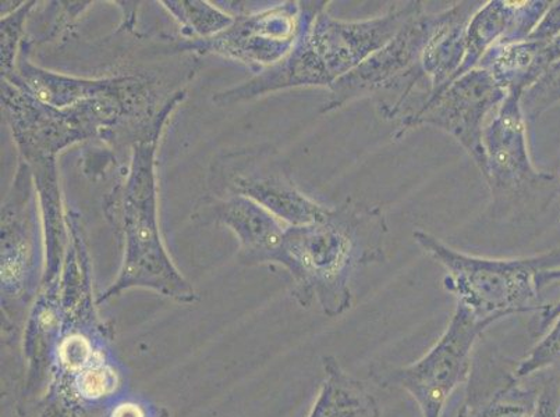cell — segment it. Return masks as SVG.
Returning a JSON list of instances; mask_svg holds the SVG:
<instances>
[{"label": "cell", "instance_id": "e0dca14e", "mask_svg": "<svg viewBox=\"0 0 560 417\" xmlns=\"http://www.w3.org/2000/svg\"><path fill=\"white\" fill-rule=\"evenodd\" d=\"M180 24L183 39H207L225 32L236 16L222 12L201 0H165L161 2Z\"/></svg>", "mask_w": 560, "mask_h": 417}, {"label": "cell", "instance_id": "44dd1931", "mask_svg": "<svg viewBox=\"0 0 560 417\" xmlns=\"http://www.w3.org/2000/svg\"><path fill=\"white\" fill-rule=\"evenodd\" d=\"M537 287L539 295L545 289L560 287V267L548 269L538 274ZM560 317V298L551 303H544L542 308L537 310L536 314L528 324V333L534 338H541L555 320Z\"/></svg>", "mask_w": 560, "mask_h": 417}, {"label": "cell", "instance_id": "277c9868", "mask_svg": "<svg viewBox=\"0 0 560 417\" xmlns=\"http://www.w3.org/2000/svg\"><path fill=\"white\" fill-rule=\"evenodd\" d=\"M445 19L446 9L432 14L421 10L388 44L330 86L329 98L320 114L342 109L350 102L366 96L390 93L396 94L395 100L378 106L385 120L400 123L419 111L432 91L422 69V58Z\"/></svg>", "mask_w": 560, "mask_h": 417}, {"label": "cell", "instance_id": "7402d4cb", "mask_svg": "<svg viewBox=\"0 0 560 417\" xmlns=\"http://www.w3.org/2000/svg\"><path fill=\"white\" fill-rule=\"evenodd\" d=\"M529 417H560V381L545 385Z\"/></svg>", "mask_w": 560, "mask_h": 417}, {"label": "cell", "instance_id": "6da1fadb", "mask_svg": "<svg viewBox=\"0 0 560 417\" xmlns=\"http://www.w3.org/2000/svg\"><path fill=\"white\" fill-rule=\"evenodd\" d=\"M388 223L380 206L348 198L324 221L288 227L279 264L292 276L302 307L317 301L328 318L351 307L350 282L358 269L385 258Z\"/></svg>", "mask_w": 560, "mask_h": 417}, {"label": "cell", "instance_id": "9a60e30c", "mask_svg": "<svg viewBox=\"0 0 560 417\" xmlns=\"http://www.w3.org/2000/svg\"><path fill=\"white\" fill-rule=\"evenodd\" d=\"M323 368L325 379L308 417H381L378 401L338 359L325 356Z\"/></svg>", "mask_w": 560, "mask_h": 417}, {"label": "cell", "instance_id": "30bf717a", "mask_svg": "<svg viewBox=\"0 0 560 417\" xmlns=\"http://www.w3.org/2000/svg\"><path fill=\"white\" fill-rule=\"evenodd\" d=\"M201 225L229 228L241 246L247 264L279 263L288 225L267 208L241 195H208L191 215Z\"/></svg>", "mask_w": 560, "mask_h": 417}, {"label": "cell", "instance_id": "603a6c76", "mask_svg": "<svg viewBox=\"0 0 560 417\" xmlns=\"http://www.w3.org/2000/svg\"><path fill=\"white\" fill-rule=\"evenodd\" d=\"M560 35V2H552L527 39L552 40Z\"/></svg>", "mask_w": 560, "mask_h": 417}, {"label": "cell", "instance_id": "d6986e66", "mask_svg": "<svg viewBox=\"0 0 560 417\" xmlns=\"http://www.w3.org/2000/svg\"><path fill=\"white\" fill-rule=\"evenodd\" d=\"M548 368L560 369V317L539 338L536 347L521 360L513 374L521 380Z\"/></svg>", "mask_w": 560, "mask_h": 417}, {"label": "cell", "instance_id": "5b68a950", "mask_svg": "<svg viewBox=\"0 0 560 417\" xmlns=\"http://www.w3.org/2000/svg\"><path fill=\"white\" fill-rule=\"evenodd\" d=\"M522 94H508L483 130L486 178L495 221L527 222L542 215L560 193V177L536 169L529 157Z\"/></svg>", "mask_w": 560, "mask_h": 417}, {"label": "cell", "instance_id": "ffe728a7", "mask_svg": "<svg viewBox=\"0 0 560 417\" xmlns=\"http://www.w3.org/2000/svg\"><path fill=\"white\" fill-rule=\"evenodd\" d=\"M35 2L23 3L10 14L2 16V79L13 73L16 65L19 43H22L23 25Z\"/></svg>", "mask_w": 560, "mask_h": 417}, {"label": "cell", "instance_id": "52a82bcc", "mask_svg": "<svg viewBox=\"0 0 560 417\" xmlns=\"http://www.w3.org/2000/svg\"><path fill=\"white\" fill-rule=\"evenodd\" d=\"M490 324L457 303L450 324L434 347L404 368H373L382 389L404 390L419 405L422 417H441L446 402L471 373V355Z\"/></svg>", "mask_w": 560, "mask_h": 417}, {"label": "cell", "instance_id": "3957f363", "mask_svg": "<svg viewBox=\"0 0 560 417\" xmlns=\"http://www.w3.org/2000/svg\"><path fill=\"white\" fill-rule=\"evenodd\" d=\"M415 241L446 271L444 287L457 303L487 324L518 313L537 312L542 299L538 274L560 267V247L536 257L490 259L467 255L430 233L417 230Z\"/></svg>", "mask_w": 560, "mask_h": 417}, {"label": "cell", "instance_id": "8992f818", "mask_svg": "<svg viewBox=\"0 0 560 417\" xmlns=\"http://www.w3.org/2000/svg\"><path fill=\"white\" fill-rule=\"evenodd\" d=\"M211 195H241L267 208L289 227L324 221L330 207L300 191L292 169L271 146L247 147L219 156L208 177Z\"/></svg>", "mask_w": 560, "mask_h": 417}, {"label": "cell", "instance_id": "7c38bea8", "mask_svg": "<svg viewBox=\"0 0 560 417\" xmlns=\"http://www.w3.org/2000/svg\"><path fill=\"white\" fill-rule=\"evenodd\" d=\"M552 2H509L490 0L477 10L468 23L466 56L456 79L480 64L492 48L523 43L541 22Z\"/></svg>", "mask_w": 560, "mask_h": 417}, {"label": "cell", "instance_id": "9c48e42d", "mask_svg": "<svg viewBox=\"0 0 560 417\" xmlns=\"http://www.w3.org/2000/svg\"><path fill=\"white\" fill-rule=\"evenodd\" d=\"M314 2H284L261 12L238 14L225 32L207 39H183L180 52L218 55L262 71L287 58L298 43Z\"/></svg>", "mask_w": 560, "mask_h": 417}, {"label": "cell", "instance_id": "ac0fdd59", "mask_svg": "<svg viewBox=\"0 0 560 417\" xmlns=\"http://www.w3.org/2000/svg\"><path fill=\"white\" fill-rule=\"evenodd\" d=\"M560 102V62L537 81L532 88L522 96V109L527 124L536 123L545 111L551 109Z\"/></svg>", "mask_w": 560, "mask_h": 417}, {"label": "cell", "instance_id": "5bb4252c", "mask_svg": "<svg viewBox=\"0 0 560 417\" xmlns=\"http://www.w3.org/2000/svg\"><path fill=\"white\" fill-rule=\"evenodd\" d=\"M482 4L459 2L446 9L445 22L431 39L422 58V69L432 88L430 98L456 80L466 56L468 23Z\"/></svg>", "mask_w": 560, "mask_h": 417}, {"label": "cell", "instance_id": "8fae6325", "mask_svg": "<svg viewBox=\"0 0 560 417\" xmlns=\"http://www.w3.org/2000/svg\"><path fill=\"white\" fill-rule=\"evenodd\" d=\"M38 205L32 167L20 162L2 205V288L18 293L27 283L38 249Z\"/></svg>", "mask_w": 560, "mask_h": 417}, {"label": "cell", "instance_id": "4fadbf2b", "mask_svg": "<svg viewBox=\"0 0 560 417\" xmlns=\"http://www.w3.org/2000/svg\"><path fill=\"white\" fill-rule=\"evenodd\" d=\"M560 62V35L552 40L526 39L495 47L483 56L478 68L490 71L508 94H524Z\"/></svg>", "mask_w": 560, "mask_h": 417}, {"label": "cell", "instance_id": "2e32d148", "mask_svg": "<svg viewBox=\"0 0 560 417\" xmlns=\"http://www.w3.org/2000/svg\"><path fill=\"white\" fill-rule=\"evenodd\" d=\"M514 374L508 376L499 389L481 401L468 395L457 417H526L536 408V391L522 389Z\"/></svg>", "mask_w": 560, "mask_h": 417}, {"label": "cell", "instance_id": "7a4b0ae2", "mask_svg": "<svg viewBox=\"0 0 560 417\" xmlns=\"http://www.w3.org/2000/svg\"><path fill=\"white\" fill-rule=\"evenodd\" d=\"M165 124L132 142L126 175L105 198V213L124 241L125 257L119 277L100 302L130 288L154 289L180 302L196 299L195 289L167 255L158 221L155 155Z\"/></svg>", "mask_w": 560, "mask_h": 417}, {"label": "cell", "instance_id": "ba28073f", "mask_svg": "<svg viewBox=\"0 0 560 417\" xmlns=\"http://www.w3.org/2000/svg\"><path fill=\"white\" fill-rule=\"evenodd\" d=\"M506 96L490 71L476 68L432 96L415 115L401 120L395 136L401 139L407 131L419 127L444 131L470 155L483 175V130Z\"/></svg>", "mask_w": 560, "mask_h": 417}]
</instances>
